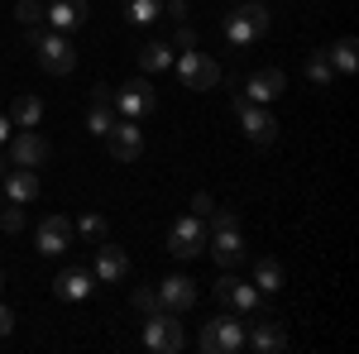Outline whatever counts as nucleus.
Wrapping results in <instances>:
<instances>
[{"label": "nucleus", "instance_id": "f257e3e1", "mask_svg": "<svg viewBox=\"0 0 359 354\" xmlns=\"http://www.w3.org/2000/svg\"><path fill=\"white\" fill-rule=\"evenodd\" d=\"M269 34V5H235L230 15H225V43L230 48H249L254 39H264Z\"/></svg>", "mask_w": 359, "mask_h": 354}, {"label": "nucleus", "instance_id": "f03ea898", "mask_svg": "<svg viewBox=\"0 0 359 354\" xmlns=\"http://www.w3.org/2000/svg\"><path fill=\"white\" fill-rule=\"evenodd\" d=\"M201 350L206 354H240V350H249L245 345V321H240L235 311H221L216 321L201 326Z\"/></svg>", "mask_w": 359, "mask_h": 354}, {"label": "nucleus", "instance_id": "7ed1b4c3", "mask_svg": "<svg viewBox=\"0 0 359 354\" xmlns=\"http://www.w3.org/2000/svg\"><path fill=\"white\" fill-rule=\"evenodd\" d=\"M182 345H187V335H182L177 311H154V316H144V350H154V354H177Z\"/></svg>", "mask_w": 359, "mask_h": 354}, {"label": "nucleus", "instance_id": "20e7f679", "mask_svg": "<svg viewBox=\"0 0 359 354\" xmlns=\"http://www.w3.org/2000/svg\"><path fill=\"white\" fill-rule=\"evenodd\" d=\"M254 321L245 326V345H254V354H283L287 350V330L278 321L269 306H259V311H249Z\"/></svg>", "mask_w": 359, "mask_h": 354}, {"label": "nucleus", "instance_id": "39448f33", "mask_svg": "<svg viewBox=\"0 0 359 354\" xmlns=\"http://www.w3.org/2000/svg\"><path fill=\"white\" fill-rule=\"evenodd\" d=\"M34 48H39V67H43L48 77H67V72L77 67V48H72L67 34H57V29L53 34H39Z\"/></svg>", "mask_w": 359, "mask_h": 354}, {"label": "nucleus", "instance_id": "423d86ee", "mask_svg": "<svg viewBox=\"0 0 359 354\" xmlns=\"http://www.w3.org/2000/svg\"><path fill=\"white\" fill-rule=\"evenodd\" d=\"M235 115H240V130H245L249 144H273V139H278V120L264 110V101L235 96Z\"/></svg>", "mask_w": 359, "mask_h": 354}, {"label": "nucleus", "instance_id": "0eeeda50", "mask_svg": "<svg viewBox=\"0 0 359 354\" xmlns=\"http://www.w3.org/2000/svg\"><path fill=\"white\" fill-rule=\"evenodd\" d=\"M206 220L201 216H177L172 220V230H168V249L177 254V259H196V254H206Z\"/></svg>", "mask_w": 359, "mask_h": 354}, {"label": "nucleus", "instance_id": "6e6552de", "mask_svg": "<svg viewBox=\"0 0 359 354\" xmlns=\"http://www.w3.org/2000/svg\"><path fill=\"white\" fill-rule=\"evenodd\" d=\"M177 77H182V86L187 91H211V86L221 82V67H216V57H206V53H187L177 57Z\"/></svg>", "mask_w": 359, "mask_h": 354}, {"label": "nucleus", "instance_id": "1a4fd4ad", "mask_svg": "<svg viewBox=\"0 0 359 354\" xmlns=\"http://www.w3.org/2000/svg\"><path fill=\"white\" fill-rule=\"evenodd\" d=\"M111 101L120 106V115H125V120H139V115H149V110L158 106V91H154V82H144V77H130V82L120 86Z\"/></svg>", "mask_w": 359, "mask_h": 354}, {"label": "nucleus", "instance_id": "9d476101", "mask_svg": "<svg viewBox=\"0 0 359 354\" xmlns=\"http://www.w3.org/2000/svg\"><path fill=\"white\" fill-rule=\"evenodd\" d=\"M216 301H221V311H259L264 306V292L254 282H240L235 273H225L221 282H216Z\"/></svg>", "mask_w": 359, "mask_h": 354}, {"label": "nucleus", "instance_id": "9b49d317", "mask_svg": "<svg viewBox=\"0 0 359 354\" xmlns=\"http://www.w3.org/2000/svg\"><path fill=\"white\" fill-rule=\"evenodd\" d=\"M106 149H111L115 163H135L139 154H144V135H139V120H115L111 130H106Z\"/></svg>", "mask_w": 359, "mask_h": 354}, {"label": "nucleus", "instance_id": "f8f14e48", "mask_svg": "<svg viewBox=\"0 0 359 354\" xmlns=\"http://www.w3.org/2000/svg\"><path fill=\"white\" fill-rule=\"evenodd\" d=\"M206 249H211V259H216L221 268H240L245 254H249L240 225H221V230H211V235H206Z\"/></svg>", "mask_w": 359, "mask_h": 354}, {"label": "nucleus", "instance_id": "ddd939ff", "mask_svg": "<svg viewBox=\"0 0 359 354\" xmlns=\"http://www.w3.org/2000/svg\"><path fill=\"white\" fill-rule=\"evenodd\" d=\"M72 235H77V230H72V220H67V216H43V220H39L34 245H39V254L53 259V254H67V249H72Z\"/></svg>", "mask_w": 359, "mask_h": 354}, {"label": "nucleus", "instance_id": "4468645a", "mask_svg": "<svg viewBox=\"0 0 359 354\" xmlns=\"http://www.w3.org/2000/svg\"><path fill=\"white\" fill-rule=\"evenodd\" d=\"M91 278H96V282H125V278H130V254L120 245H106V240H101V245H96Z\"/></svg>", "mask_w": 359, "mask_h": 354}, {"label": "nucleus", "instance_id": "2eb2a0df", "mask_svg": "<svg viewBox=\"0 0 359 354\" xmlns=\"http://www.w3.org/2000/svg\"><path fill=\"white\" fill-rule=\"evenodd\" d=\"M48 154H53V149H48V139L39 135V130H20V135L10 139V158H15L20 168H39V163H48Z\"/></svg>", "mask_w": 359, "mask_h": 354}, {"label": "nucleus", "instance_id": "dca6fc26", "mask_svg": "<svg viewBox=\"0 0 359 354\" xmlns=\"http://www.w3.org/2000/svg\"><path fill=\"white\" fill-rule=\"evenodd\" d=\"M158 301H163V311H192L196 306V282L192 278H182V273H172V278H163L158 282Z\"/></svg>", "mask_w": 359, "mask_h": 354}, {"label": "nucleus", "instance_id": "f3484780", "mask_svg": "<svg viewBox=\"0 0 359 354\" xmlns=\"http://www.w3.org/2000/svg\"><path fill=\"white\" fill-rule=\"evenodd\" d=\"M43 20L57 34H72V29L86 25V0H53V5H43Z\"/></svg>", "mask_w": 359, "mask_h": 354}, {"label": "nucleus", "instance_id": "a211bd4d", "mask_svg": "<svg viewBox=\"0 0 359 354\" xmlns=\"http://www.w3.org/2000/svg\"><path fill=\"white\" fill-rule=\"evenodd\" d=\"M287 91V77H283V67H259L254 77L245 82V96L249 101H278Z\"/></svg>", "mask_w": 359, "mask_h": 354}, {"label": "nucleus", "instance_id": "6ab92c4d", "mask_svg": "<svg viewBox=\"0 0 359 354\" xmlns=\"http://www.w3.org/2000/svg\"><path fill=\"white\" fill-rule=\"evenodd\" d=\"M91 287H96L91 268H62V273L53 278L57 301H82V297H91Z\"/></svg>", "mask_w": 359, "mask_h": 354}, {"label": "nucleus", "instance_id": "aec40b11", "mask_svg": "<svg viewBox=\"0 0 359 354\" xmlns=\"http://www.w3.org/2000/svg\"><path fill=\"white\" fill-rule=\"evenodd\" d=\"M5 196L10 201H20V206H29L34 196H39V177H34V168H5Z\"/></svg>", "mask_w": 359, "mask_h": 354}, {"label": "nucleus", "instance_id": "412c9836", "mask_svg": "<svg viewBox=\"0 0 359 354\" xmlns=\"http://www.w3.org/2000/svg\"><path fill=\"white\" fill-rule=\"evenodd\" d=\"M43 120V101L34 96V91H20L15 101H10V125H20V130H34Z\"/></svg>", "mask_w": 359, "mask_h": 354}, {"label": "nucleus", "instance_id": "4be33fe9", "mask_svg": "<svg viewBox=\"0 0 359 354\" xmlns=\"http://www.w3.org/2000/svg\"><path fill=\"white\" fill-rule=\"evenodd\" d=\"M283 282H287L283 259H273V254H269V259H259V264H254V287H259V292H278Z\"/></svg>", "mask_w": 359, "mask_h": 354}, {"label": "nucleus", "instance_id": "5701e85b", "mask_svg": "<svg viewBox=\"0 0 359 354\" xmlns=\"http://www.w3.org/2000/svg\"><path fill=\"white\" fill-rule=\"evenodd\" d=\"M326 53H331V67H335V72H355V67H359V43L350 39V34H345V39H335Z\"/></svg>", "mask_w": 359, "mask_h": 354}, {"label": "nucleus", "instance_id": "b1692460", "mask_svg": "<svg viewBox=\"0 0 359 354\" xmlns=\"http://www.w3.org/2000/svg\"><path fill=\"white\" fill-rule=\"evenodd\" d=\"M139 67H144V72L172 67V48H168V43H144V48H139Z\"/></svg>", "mask_w": 359, "mask_h": 354}, {"label": "nucleus", "instance_id": "393cba45", "mask_svg": "<svg viewBox=\"0 0 359 354\" xmlns=\"http://www.w3.org/2000/svg\"><path fill=\"white\" fill-rule=\"evenodd\" d=\"M331 77H335V67H331V53H326V48L306 57V82L311 86H331Z\"/></svg>", "mask_w": 359, "mask_h": 354}, {"label": "nucleus", "instance_id": "a878e982", "mask_svg": "<svg viewBox=\"0 0 359 354\" xmlns=\"http://www.w3.org/2000/svg\"><path fill=\"white\" fill-rule=\"evenodd\" d=\"M125 15H130L135 25H154V20L163 15V5H158V0H130V5H125Z\"/></svg>", "mask_w": 359, "mask_h": 354}, {"label": "nucleus", "instance_id": "bb28decb", "mask_svg": "<svg viewBox=\"0 0 359 354\" xmlns=\"http://www.w3.org/2000/svg\"><path fill=\"white\" fill-rule=\"evenodd\" d=\"M130 301H135V311H144V316L163 311V301H158V287H135V292H130Z\"/></svg>", "mask_w": 359, "mask_h": 354}, {"label": "nucleus", "instance_id": "cd10ccee", "mask_svg": "<svg viewBox=\"0 0 359 354\" xmlns=\"http://www.w3.org/2000/svg\"><path fill=\"white\" fill-rule=\"evenodd\" d=\"M15 20L25 29H39L43 25V5H39V0H20V5H15Z\"/></svg>", "mask_w": 359, "mask_h": 354}, {"label": "nucleus", "instance_id": "c85d7f7f", "mask_svg": "<svg viewBox=\"0 0 359 354\" xmlns=\"http://www.w3.org/2000/svg\"><path fill=\"white\" fill-rule=\"evenodd\" d=\"M82 235L91 240V245H101V240H106V216H96V211H86V216H82Z\"/></svg>", "mask_w": 359, "mask_h": 354}, {"label": "nucleus", "instance_id": "c756f323", "mask_svg": "<svg viewBox=\"0 0 359 354\" xmlns=\"http://www.w3.org/2000/svg\"><path fill=\"white\" fill-rule=\"evenodd\" d=\"M111 125H115V120H111V110H106V106H91V115H86V130H91V135L101 139L106 130H111Z\"/></svg>", "mask_w": 359, "mask_h": 354}, {"label": "nucleus", "instance_id": "7c9ffc66", "mask_svg": "<svg viewBox=\"0 0 359 354\" xmlns=\"http://www.w3.org/2000/svg\"><path fill=\"white\" fill-rule=\"evenodd\" d=\"M0 225H5L10 235H15V230H25V206H20V201H15V206H5V211H0Z\"/></svg>", "mask_w": 359, "mask_h": 354}, {"label": "nucleus", "instance_id": "2f4dec72", "mask_svg": "<svg viewBox=\"0 0 359 354\" xmlns=\"http://www.w3.org/2000/svg\"><path fill=\"white\" fill-rule=\"evenodd\" d=\"M211 211H216V196H211V191H196V196H192V216L206 220Z\"/></svg>", "mask_w": 359, "mask_h": 354}, {"label": "nucleus", "instance_id": "473e14b6", "mask_svg": "<svg viewBox=\"0 0 359 354\" xmlns=\"http://www.w3.org/2000/svg\"><path fill=\"white\" fill-rule=\"evenodd\" d=\"M111 96H115V91H111L106 82H101V86H91V106H111Z\"/></svg>", "mask_w": 359, "mask_h": 354}, {"label": "nucleus", "instance_id": "72a5a7b5", "mask_svg": "<svg viewBox=\"0 0 359 354\" xmlns=\"http://www.w3.org/2000/svg\"><path fill=\"white\" fill-rule=\"evenodd\" d=\"M163 15H172V20L182 25V20H187V0H168V10H163Z\"/></svg>", "mask_w": 359, "mask_h": 354}, {"label": "nucleus", "instance_id": "f704fd0d", "mask_svg": "<svg viewBox=\"0 0 359 354\" xmlns=\"http://www.w3.org/2000/svg\"><path fill=\"white\" fill-rule=\"evenodd\" d=\"M10 330H15V311H10V306H0V340H5Z\"/></svg>", "mask_w": 359, "mask_h": 354}, {"label": "nucleus", "instance_id": "c9c22d12", "mask_svg": "<svg viewBox=\"0 0 359 354\" xmlns=\"http://www.w3.org/2000/svg\"><path fill=\"white\" fill-rule=\"evenodd\" d=\"M177 48H196V34H192V29H177Z\"/></svg>", "mask_w": 359, "mask_h": 354}, {"label": "nucleus", "instance_id": "e433bc0d", "mask_svg": "<svg viewBox=\"0 0 359 354\" xmlns=\"http://www.w3.org/2000/svg\"><path fill=\"white\" fill-rule=\"evenodd\" d=\"M10 139V115H0V144Z\"/></svg>", "mask_w": 359, "mask_h": 354}, {"label": "nucleus", "instance_id": "4c0bfd02", "mask_svg": "<svg viewBox=\"0 0 359 354\" xmlns=\"http://www.w3.org/2000/svg\"><path fill=\"white\" fill-rule=\"evenodd\" d=\"M0 287H5V273H0Z\"/></svg>", "mask_w": 359, "mask_h": 354}, {"label": "nucleus", "instance_id": "58836bf2", "mask_svg": "<svg viewBox=\"0 0 359 354\" xmlns=\"http://www.w3.org/2000/svg\"><path fill=\"white\" fill-rule=\"evenodd\" d=\"M0 177H5V163H0Z\"/></svg>", "mask_w": 359, "mask_h": 354}, {"label": "nucleus", "instance_id": "ea45409f", "mask_svg": "<svg viewBox=\"0 0 359 354\" xmlns=\"http://www.w3.org/2000/svg\"><path fill=\"white\" fill-rule=\"evenodd\" d=\"M0 206H5V196H0Z\"/></svg>", "mask_w": 359, "mask_h": 354}]
</instances>
